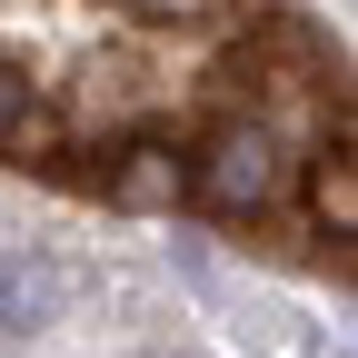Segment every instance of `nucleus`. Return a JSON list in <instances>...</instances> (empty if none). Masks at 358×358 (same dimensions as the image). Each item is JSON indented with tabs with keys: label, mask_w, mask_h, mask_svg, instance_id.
Returning <instances> with one entry per match:
<instances>
[{
	"label": "nucleus",
	"mask_w": 358,
	"mask_h": 358,
	"mask_svg": "<svg viewBox=\"0 0 358 358\" xmlns=\"http://www.w3.org/2000/svg\"><path fill=\"white\" fill-rule=\"evenodd\" d=\"M279 179H289V150H279V129H268V120H219L209 140L189 150V199H199V209L249 219V209L279 199Z\"/></svg>",
	"instance_id": "f257e3e1"
},
{
	"label": "nucleus",
	"mask_w": 358,
	"mask_h": 358,
	"mask_svg": "<svg viewBox=\"0 0 358 358\" xmlns=\"http://www.w3.org/2000/svg\"><path fill=\"white\" fill-rule=\"evenodd\" d=\"M110 209H129V219H159V209H179L189 199V150H169V140H129L120 159H110Z\"/></svg>",
	"instance_id": "f03ea898"
},
{
	"label": "nucleus",
	"mask_w": 358,
	"mask_h": 358,
	"mask_svg": "<svg viewBox=\"0 0 358 358\" xmlns=\"http://www.w3.org/2000/svg\"><path fill=\"white\" fill-rule=\"evenodd\" d=\"M70 308V268L50 249H20V259H0V338H30V329H50Z\"/></svg>",
	"instance_id": "7ed1b4c3"
},
{
	"label": "nucleus",
	"mask_w": 358,
	"mask_h": 358,
	"mask_svg": "<svg viewBox=\"0 0 358 358\" xmlns=\"http://www.w3.org/2000/svg\"><path fill=\"white\" fill-rule=\"evenodd\" d=\"M308 209H319L329 239H358V159H348V140L308 159Z\"/></svg>",
	"instance_id": "20e7f679"
},
{
	"label": "nucleus",
	"mask_w": 358,
	"mask_h": 358,
	"mask_svg": "<svg viewBox=\"0 0 358 358\" xmlns=\"http://www.w3.org/2000/svg\"><path fill=\"white\" fill-rule=\"evenodd\" d=\"M20 120H30V80H20L10 60H0V140H10V129H20Z\"/></svg>",
	"instance_id": "39448f33"
},
{
	"label": "nucleus",
	"mask_w": 358,
	"mask_h": 358,
	"mask_svg": "<svg viewBox=\"0 0 358 358\" xmlns=\"http://www.w3.org/2000/svg\"><path fill=\"white\" fill-rule=\"evenodd\" d=\"M129 10H159V20H179V10H209V0H129Z\"/></svg>",
	"instance_id": "423d86ee"
}]
</instances>
